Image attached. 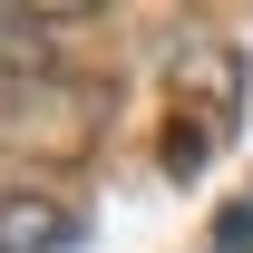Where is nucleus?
<instances>
[{"label":"nucleus","instance_id":"nucleus-3","mask_svg":"<svg viewBox=\"0 0 253 253\" xmlns=\"http://www.w3.org/2000/svg\"><path fill=\"white\" fill-rule=\"evenodd\" d=\"M253 244V205H234V214H224V253H244Z\"/></svg>","mask_w":253,"mask_h":253},{"label":"nucleus","instance_id":"nucleus-2","mask_svg":"<svg viewBox=\"0 0 253 253\" xmlns=\"http://www.w3.org/2000/svg\"><path fill=\"white\" fill-rule=\"evenodd\" d=\"M30 49H39V20L30 10H0V68H20Z\"/></svg>","mask_w":253,"mask_h":253},{"label":"nucleus","instance_id":"nucleus-1","mask_svg":"<svg viewBox=\"0 0 253 253\" xmlns=\"http://www.w3.org/2000/svg\"><path fill=\"white\" fill-rule=\"evenodd\" d=\"M68 234H78V224H68L59 205H39V195H10V205H0V253H68Z\"/></svg>","mask_w":253,"mask_h":253}]
</instances>
